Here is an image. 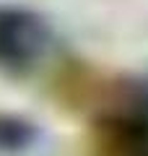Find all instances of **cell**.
Listing matches in <instances>:
<instances>
[{
	"label": "cell",
	"instance_id": "cell-3",
	"mask_svg": "<svg viewBox=\"0 0 148 156\" xmlns=\"http://www.w3.org/2000/svg\"><path fill=\"white\" fill-rule=\"evenodd\" d=\"M34 138V130L18 120H0V148H23Z\"/></svg>",
	"mask_w": 148,
	"mask_h": 156
},
{
	"label": "cell",
	"instance_id": "cell-1",
	"mask_svg": "<svg viewBox=\"0 0 148 156\" xmlns=\"http://www.w3.org/2000/svg\"><path fill=\"white\" fill-rule=\"evenodd\" d=\"M93 156H148V101L101 117L93 130Z\"/></svg>",
	"mask_w": 148,
	"mask_h": 156
},
{
	"label": "cell",
	"instance_id": "cell-2",
	"mask_svg": "<svg viewBox=\"0 0 148 156\" xmlns=\"http://www.w3.org/2000/svg\"><path fill=\"white\" fill-rule=\"evenodd\" d=\"M49 42V29L34 13L0 8V65L23 70L34 65Z\"/></svg>",
	"mask_w": 148,
	"mask_h": 156
}]
</instances>
